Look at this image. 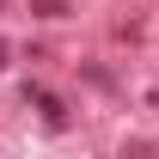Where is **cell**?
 <instances>
[{
    "instance_id": "cell-1",
    "label": "cell",
    "mask_w": 159,
    "mask_h": 159,
    "mask_svg": "<svg viewBox=\"0 0 159 159\" xmlns=\"http://www.w3.org/2000/svg\"><path fill=\"white\" fill-rule=\"evenodd\" d=\"M25 98L43 110V122H49V129H61V122H67V104H61L55 92H43V86H25Z\"/></svg>"
},
{
    "instance_id": "cell-2",
    "label": "cell",
    "mask_w": 159,
    "mask_h": 159,
    "mask_svg": "<svg viewBox=\"0 0 159 159\" xmlns=\"http://www.w3.org/2000/svg\"><path fill=\"white\" fill-rule=\"evenodd\" d=\"M31 6H37L43 19H61V12H67V0H31Z\"/></svg>"
}]
</instances>
